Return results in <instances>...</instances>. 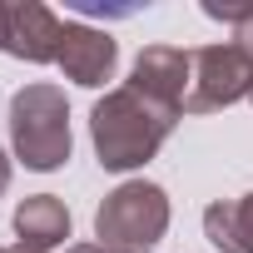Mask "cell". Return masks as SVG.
<instances>
[{
  "instance_id": "3",
  "label": "cell",
  "mask_w": 253,
  "mask_h": 253,
  "mask_svg": "<svg viewBox=\"0 0 253 253\" xmlns=\"http://www.w3.org/2000/svg\"><path fill=\"white\" fill-rule=\"evenodd\" d=\"M169 233V194L149 179H124L94 209V238L109 253H154Z\"/></svg>"
},
{
  "instance_id": "4",
  "label": "cell",
  "mask_w": 253,
  "mask_h": 253,
  "mask_svg": "<svg viewBox=\"0 0 253 253\" xmlns=\"http://www.w3.org/2000/svg\"><path fill=\"white\" fill-rule=\"evenodd\" d=\"M248 94H253V55H248L238 40L194 50V75H189L184 114L228 109V104H238V99H248Z\"/></svg>"
},
{
  "instance_id": "10",
  "label": "cell",
  "mask_w": 253,
  "mask_h": 253,
  "mask_svg": "<svg viewBox=\"0 0 253 253\" xmlns=\"http://www.w3.org/2000/svg\"><path fill=\"white\" fill-rule=\"evenodd\" d=\"M204 15H209V20L233 25V30H238V45L253 55V5H213V0H209V5H204Z\"/></svg>"
},
{
  "instance_id": "11",
  "label": "cell",
  "mask_w": 253,
  "mask_h": 253,
  "mask_svg": "<svg viewBox=\"0 0 253 253\" xmlns=\"http://www.w3.org/2000/svg\"><path fill=\"white\" fill-rule=\"evenodd\" d=\"M5 189H10V154L0 149V194H5Z\"/></svg>"
},
{
  "instance_id": "1",
  "label": "cell",
  "mask_w": 253,
  "mask_h": 253,
  "mask_svg": "<svg viewBox=\"0 0 253 253\" xmlns=\"http://www.w3.org/2000/svg\"><path fill=\"white\" fill-rule=\"evenodd\" d=\"M174 124H179V109L139 94L134 84H119V89H104V99H94L89 139L109 174H129V169H144L164 149Z\"/></svg>"
},
{
  "instance_id": "14",
  "label": "cell",
  "mask_w": 253,
  "mask_h": 253,
  "mask_svg": "<svg viewBox=\"0 0 253 253\" xmlns=\"http://www.w3.org/2000/svg\"><path fill=\"white\" fill-rule=\"evenodd\" d=\"M248 104H253V94H248Z\"/></svg>"
},
{
  "instance_id": "2",
  "label": "cell",
  "mask_w": 253,
  "mask_h": 253,
  "mask_svg": "<svg viewBox=\"0 0 253 253\" xmlns=\"http://www.w3.org/2000/svg\"><path fill=\"white\" fill-rule=\"evenodd\" d=\"M10 144H15V159L35 174H50L60 164H70V99L60 84H25L10 94Z\"/></svg>"
},
{
  "instance_id": "8",
  "label": "cell",
  "mask_w": 253,
  "mask_h": 253,
  "mask_svg": "<svg viewBox=\"0 0 253 253\" xmlns=\"http://www.w3.org/2000/svg\"><path fill=\"white\" fill-rule=\"evenodd\" d=\"M15 233H20V243L50 253L55 243L70 238V209L55 194H30V199L15 204Z\"/></svg>"
},
{
  "instance_id": "15",
  "label": "cell",
  "mask_w": 253,
  "mask_h": 253,
  "mask_svg": "<svg viewBox=\"0 0 253 253\" xmlns=\"http://www.w3.org/2000/svg\"><path fill=\"white\" fill-rule=\"evenodd\" d=\"M0 253H5V248H0Z\"/></svg>"
},
{
  "instance_id": "12",
  "label": "cell",
  "mask_w": 253,
  "mask_h": 253,
  "mask_svg": "<svg viewBox=\"0 0 253 253\" xmlns=\"http://www.w3.org/2000/svg\"><path fill=\"white\" fill-rule=\"evenodd\" d=\"M65 253H109L104 243H75V248H65Z\"/></svg>"
},
{
  "instance_id": "9",
  "label": "cell",
  "mask_w": 253,
  "mask_h": 253,
  "mask_svg": "<svg viewBox=\"0 0 253 253\" xmlns=\"http://www.w3.org/2000/svg\"><path fill=\"white\" fill-rule=\"evenodd\" d=\"M204 233L223 253H253V194L209 204L204 209Z\"/></svg>"
},
{
  "instance_id": "13",
  "label": "cell",
  "mask_w": 253,
  "mask_h": 253,
  "mask_svg": "<svg viewBox=\"0 0 253 253\" xmlns=\"http://www.w3.org/2000/svg\"><path fill=\"white\" fill-rule=\"evenodd\" d=\"M5 253H40V248H30V243H10Z\"/></svg>"
},
{
  "instance_id": "7",
  "label": "cell",
  "mask_w": 253,
  "mask_h": 253,
  "mask_svg": "<svg viewBox=\"0 0 253 253\" xmlns=\"http://www.w3.org/2000/svg\"><path fill=\"white\" fill-rule=\"evenodd\" d=\"M189 75H194V50H174V45H149L139 50L134 60V75L129 84L169 109L184 114V99H189Z\"/></svg>"
},
{
  "instance_id": "6",
  "label": "cell",
  "mask_w": 253,
  "mask_h": 253,
  "mask_svg": "<svg viewBox=\"0 0 253 253\" xmlns=\"http://www.w3.org/2000/svg\"><path fill=\"white\" fill-rule=\"evenodd\" d=\"M65 80L84 84V89H99L104 80H114V65H119V45L109 30H94L84 20H65V35H60V60Z\"/></svg>"
},
{
  "instance_id": "5",
  "label": "cell",
  "mask_w": 253,
  "mask_h": 253,
  "mask_svg": "<svg viewBox=\"0 0 253 253\" xmlns=\"http://www.w3.org/2000/svg\"><path fill=\"white\" fill-rule=\"evenodd\" d=\"M60 35L65 20L40 5V0H15V5H0V50L30 60V65H55L60 60Z\"/></svg>"
}]
</instances>
